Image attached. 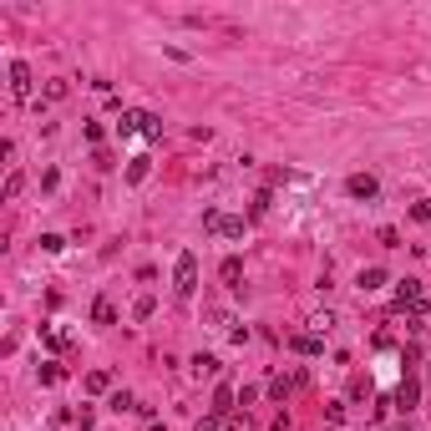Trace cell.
<instances>
[{"instance_id":"obj_22","label":"cell","mask_w":431,"mask_h":431,"mask_svg":"<svg viewBox=\"0 0 431 431\" xmlns=\"http://www.w3.org/2000/svg\"><path fill=\"white\" fill-rule=\"evenodd\" d=\"M41 249H46V254H61V249H67V239H61V233H41Z\"/></svg>"},{"instance_id":"obj_6","label":"cell","mask_w":431,"mask_h":431,"mask_svg":"<svg viewBox=\"0 0 431 431\" xmlns=\"http://www.w3.org/2000/svg\"><path fill=\"white\" fill-rule=\"evenodd\" d=\"M289 345L299 355H320V350H325V335H320V330H299V335H289Z\"/></svg>"},{"instance_id":"obj_16","label":"cell","mask_w":431,"mask_h":431,"mask_svg":"<svg viewBox=\"0 0 431 431\" xmlns=\"http://www.w3.org/2000/svg\"><path fill=\"white\" fill-rule=\"evenodd\" d=\"M224 431H254L249 411H228V416H224Z\"/></svg>"},{"instance_id":"obj_19","label":"cell","mask_w":431,"mask_h":431,"mask_svg":"<svg viewBox=\"0 0 431 431\" xmlns=\"http://www.w3.org/2000/svg\"><path fill=\"white\" fill-rule=\"evenodd\" d=\"M269 203H274V193L264 188V193H254V203H249V213H254V219H259V213H269Z\"/></svg>"},{"instance_id":"obj_14","label":"cell","mask_w":431,"mask_h":431,"mask_svg":"<svg viewBox=\"0 0 431 431\" xmlns=\"http://www.w3.org/2000/svg\"><path fill=\"white\" fill-rule=\"evenodd\" d=\"M147 172H153V158H132L127 163V183H142Z\"/></svg>"},{"instance_id":"obj_18","label":"cell","mask_w":431,"mask_h":431,"mask_svg":"<svg viewBox=\"0 0 431 431\" xmlns=\"http://www.w3.org/2000/svg\"><path fill=\"white\" fill-rule=\"evenodd\" d=\"M61 97H67V81H46V92H41V107H46V102H61Z\"/></svg>"},{"instance_id":"obj_23","label":"cell","mask_w":431,"mask_h":431,"mask_svg":"<svg viewBox=\"0 0 431 431\" xmlns=\"http://www.w3.org/2000/svg\"><path fill=\"white\" fill-rule=\"evenodd\" d=\"M112 411H137V401L127 396V391H112Z\"/></svg>"},{"instance_id":"obj_9","label":"cell","mask_w":431,"mask_h":431,"mask_svg":"<svg viewBox=\"0 0 431 431\" xmlns=\"http://www.w3.org/2000/svg\"><path fill=\"white\" fill-rule=\"evenodd\" d=\"M355 285H360V294H376V289H385V269H381V264L360 269V279H355Z\"/></svg>"},{"instance_id":"obj_27","label":"cell","mask_w":431,"mask_h":431,"mask_svg":"<svg viewBox=\"0 0 431 431\" xmlns=\"http://www.w3.org/2000/svg\"><path fill=\"white\" fill-rule=\"evenodd\" d=\"M219 421H224V416H213V411H208V416H203V421H198V426H193V431H224V426H219Z\"/></svg>"},{"instance_id":"obj_1","label":"cell","mask_w":431,"mask_h":431,"mask_svg":"<svg viewBox=\"0 0 431 431\" xmlns=\"http://www.w3.org/2000/svg\"><path fill=\"white\" fill-rule=\"evenodd\" d=\"M193 289H198V254H178L172 259V294L178 299H193Z\"/></svg>"},{"instance_id":"obj_5","label":"cell","mask_w":431,"mask_h":431,"mask_svg":"<svg viewBox=\"0 0 431 431\" xmlns=\"http://www.w3.org/2000/svg\"><path fill=\"white\" fill-rule=\"evenodd\" d=\"M11 97L31 102V67H26V61H11Z\"/></svg>"},{"instance_id":"obj_2","label":"cell","mask_w":431,"mask_h":431,"mask_svg":"<svg viewBox=\"0 0 431 431\" xmlns=\"http://www.w3.org/2000/svg\"><path fill=\"white\" fill-rule=\"evenodd\" d=\"M203 228L213 233V239H244V219H228V213H219V208H203Z\"/></svg>"},{"instance_id":"obj_15","label":"cell","mask_w":431,"mask_h":431,"mask_svg":"<svg viewBox=\"0 0 431 431\" xmlns=\"http://www.w3.org/2000/svg\"><path fill=\"white\" fill-rule=\"evenodd\" d=\"M142 137H147V142L163 137V117H158V112H142Z\"/></svg>"},{"instance_id":"obj_24","label":"cell","mask_w":431,"mask_h":431,"mask_svg":"<svg viewBox=\"0 0 431 431\" xmlns=\"http://www.w3.org/2000/svg\"><path fill=\"white\" fill-rule=\"evenodd\" d=\"M81 132H86V142H97V147H102V122H81Z\"/></svg>"},{"instance_id":"obj_13","label":"cell","mask_w":431,"mask_h":431,"mask_svg":"<svg viewBox=\"0 0 431 431\" xmlns=\"http://www.w3.org/2000/svg\"><path fill=\"white\" fill-rule=\"evenodd\" d=\"M219 371H224L219 355H193V376H198V381H203V376H219Z\"/></svg>"},{"instance_id":"obj_7","label":"cell","mask_w":431,"mask_h":431,"mask_svg":"<svg viewBox=\"0 0 431 431\" xmlns=\"http://www.w3.org/2000/svg\"><path fill=\"white\" fill-rule=\"evenodd\" d=\"M305 381H310L305 371H294V376H274V381H269V396H274V401H285V396H289V391H299Z\"/></svg>"},{"instance_id":"obj_20","label":"cell","mask_w":431,"mask_h":431,"mask_svg":"<svg viewBox=\"0 0 431 431\" xmlns=\"http://www.w3.org/2000/svg\"><path fill=\"white\" fill-rule=\"evenodd\" d=\"M61 381V365L56 360H41V385H56Z\"/></svg>"},{"instance_id":"obj_28","label":"cell","mask_w":431,"mask_h":431,"mask_svg":"<svg viewBox=\"0 0 431 431\" xmlns=\"http://www.w3.org/2000/svg\"><path fill=\"white\" fill-rule=\"evenodd\" d=\"M76 431H92V406H81V411H76Z\"/></svg>"},{"instance_id":"obj_12","label":"cell","mask_w":431,"mask_h":431,"mask_svg":"<svg viewBox=\"0 0 431 431\" xmlns=\"http://www.w3.org/2000/svg\"><path fill=\"white\" fill-rule=\"evenodd\" d=\"M92 325H117V305H112V299H97V305H92Z\"/></svg>"},{"instance_id":"obj_3","label":"cell","mask_w":431,"mask_h":431,"mask_svg":"<svg viewBox=\"0 0 431 431\" xmlns=\"http://www.w3.org/2000/svg\"><path fill=\"white\" fill-rule=\"evenodd\" d=\"M345 193H350L355 203H371L376 193H381V183L371 178V172H350V178H345Z\"/></svg>"},{"instance_id":"obj_8","label":"cell","mask_w":431,"mask_h":431,"mask_svg":"<svg viewBox=\"0 0 431 431\" xmlns=\"http://www.w3.org/2000/svg\"><path fill=\"white\" fill-rule=\"evenodd\" d=\"M416 401H421V381H416V376H406V381L396 385V406H401V411H411Z\"/></svg>"},{"instance_id":"obj_26","label":"cell","mask_w":431,"mask_h":431,"mask_svg":"<svg viewBox=\"0 0 431 431\" xmlns=\"http://www.w3.org/2000/svg\"><path fill=\"white\" fill-rule=\"evenodd\" d=\"M20 188H26V178H20V172H11V178H6V198H15Z\"/></svg>"},{"instance_id":"obj_11","label":"cell","mask_w":431,"mask_h":431,"mask_svg":"<svg viewBox=\"0 0 431 431\" xmlns=\"http://www.w3.org/2000/svg\"><path fill=\"white\" fill-rule=\"evenodd\" d=\"M132 132H142V112L122 107V117H117V137H132Z\"/></svg>"},{"instance_id":"obj_4","label":"cell","mask_w":431,"mask_h":431,"mask_svg":"<svg viewBox=\"0 0 431 431\" xmlns=\"http://www.w3.org/2000/svg\"><path fill=\"white\" fill-rule=\"evenodd\" d=\"M421 279H401V285H396V310H406V315H411L416 305H421Z\"/></svg>"},{"instance_id":"obj_10","label":"cell","mask_w":431,"mask_h":431,"mask_svg":"<svg viewBox=\"0 0 431 431\" xmlns=\"http://www.w3.org/2000/svg\"><path fill=\"white\" fill-rule=\"evenodd\" d=\"M219 279H224V285L233 289V285H239V279H244V259H239V254H228L224 264H219Z\"/></svg>"},{"instance_id":"obj_21","label":"cell","mask_w":431,"mask_h":431,"mask_svg":"<svg viewBox=\"0 0 431 431\" xmlns=\"http://www.w3.org/2000/svg\"><path fill=\"white\" fill-rule=\"evenodd\" d=\"M411 219H416V224H431V198H416V203H411Z\"/></svg>"},{"instance_id":"obj_25","label":"cell","mask_w":431,"mask_h":431,"mask_svg":"<svg viewBox=\"0 0 431 431\" xmlns=\"http://www.w3.org/2000/svg\"><path fill=\"white\" fill-rule=\"evenodd\" d=\"M132 315H137V320H147V315H153V294H142L137 305H132Z\"/></svg>"},{"instance_id":"obj_17","label":"cell","mask_w":431,"mask_h":431,"mask_svg":"<svg viewBox=\"0 0 431 431\" xmlns=\"http://www.w3.org/2000/svg\"><path fill=\"white\" fill-rule=\"evenodd\" d=\"M107 385H112V371H92V376H86V391H92V396H102Z\"/></svg>"}]
</instances>
